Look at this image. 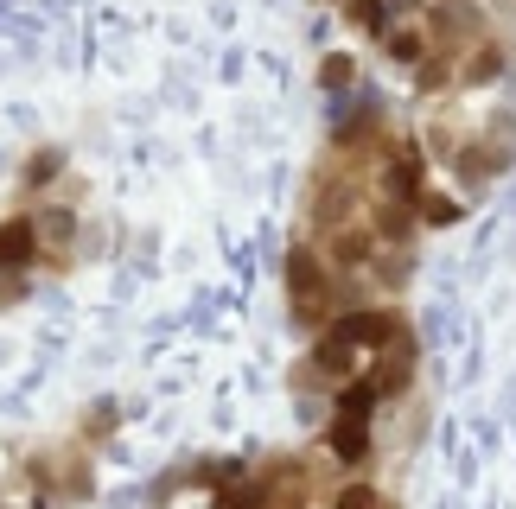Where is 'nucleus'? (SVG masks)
I'll return each instance as SVG.
<instances>
[{
  "mask_svg": "<svg viewBox=\"0 0 516 509\" xmlns=\"http://www.w3.org/2000/svg\"><path fill=\"white\" fill-rule=\"evenodd\" d=\"M32 249H39V242H32V223H7V230H0V268H26Z\"/></svg>",
  "mask_w": 516,
  "mask_h": 509,
  "instance_id": "nucleus-5",
  "label": "nucleus"
},
{
  "mask_svg": "<svg viewBox=\"0 0 516 509\" xmlns=\"http://www.w3.org/2000/svg\"><path fill=\"white\" fill-rule=\"evenodd\" d=\"M268 497H274L268 484H243V490H223L217 509H268Z\"/></svg>",
  "mask_w": 516,
  "mask_h": 509,
  "instance_id": "nucleus-7",
  "label": "nucleus"
},
{
  "mask_svg": "<svg viewBox=\"0 0 516 509\" xmlns=\"http://www.w3.org/2000/svg\"><path fill=\"white\" fill-rule=\"evenodd\" d=\"M332 331H338V338H351L357 350H383V344H395V319H389V312H344Z\"/></svg>",
  "mask_w": 516,
  "mask_h": 509,
  "instance_id": "nucleus-1",
  "label": "nucleus"
},
{
  "mask_svg": "<svg viewBox=\"0 0 516 509\" xmlns=\"http://www.w3.org/2000/svg\"><path fill=\"white\" fill-rule=\"evenodd\" d=\"M351 363H357V344L338 338V331H325V338L313 344V370L319 376H351Z\"/></svg>",
  "mask_w": 516,
  "mask_h": 509,
  "instance_id": "nucleus-3",
  "label": "nucleus"
},
{
  "mask_svg": "<svg viewBox=\"0 0 516 509\" xmlns=\"http://www.w3.org/2000/svg\"><path fill=\"white\" fill-rule=\"evenodd\" d=\"M376 401H383V395H376V382H370V376H364V382H344V395H338V420H364V427H370Z\"/></svg>",
  "mask_w": 516,
  "mask_h": 509,
  "instance_id": "nucleus-4",
  "label": "nucleus"
},
{
  "mask_svg": "<svg viewBox=\"0 0 516 509\" xmlns=\"http://www.w3.org/2000/svg\"><path fill=\"white\" fill-rule=\"evenodd\" d=\"M325 446H332L338 465H364L370 459V427L364 420H332V427H325Z\"/></svg>",
  "mask_w": 516,
  "mask_h": 509,
  "instance_id": "nucleus-2",
  "label": "nucleus"
},
{
  "mask_svg": "<svg viewBox=\"0 0 516 509\" xmlns=\"http://www.w3.org/2000/svg\"><path fill=\"white\" fill-rule=\"evenodd\" d=\"M427 223H453L459 217V204H446V198H427V210H421Z\"/></svg>",
  "mask_w": 516,
  "mask_h": 509,
  "instance_id": "nucleus-9",
  "label": "nucleus"
},
{
  "mask_svg": "<svg viewBox=\"0 0 516 509\" xmlns=\"http://www.w3.org/2000/svg\"><path fill=\"white\" fill-rule=\"evenodd\" d=\"M287 274H294V300L300 306H313V293H319V268H313V255H294V268H287Z\"/></svg>",
  "mask_w": 516,
  "mask_h": 509,
  "instance_id": "nucleus-6",
  "label": "nucleus"
},
{
  "mask_svg": "<svg viewBox=\"0 0 516 509\" xmlns=\"http://www.w3.org/2000/svg\"><path fill=\"white\" fill-rule=\"evenodd\" d=\"M332 509H383V490L376 484H351V490H338Z\"/></svg>",
  "mask_w": 516,
  "mask_h": 509,
  "instance_id": "nucleus-8",
  "label": "nucleus"
},
{
  "mask_svg": "<svg viewBox=\"0 0 516 509\" xmlns=\"http://www.w3.org/2000/svg\"><path fill=\"white\" fill-rule=\"evenodd\" d=\"M0 509H13V503H0Z\"/></svg>",
  "mask_w": 516,
  "mask_h": 509,
  "instance_id": "nucleus-10",
  "label": "nucleus"
}]
</instances>
